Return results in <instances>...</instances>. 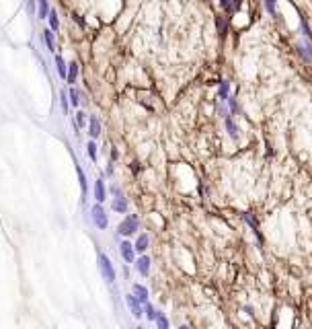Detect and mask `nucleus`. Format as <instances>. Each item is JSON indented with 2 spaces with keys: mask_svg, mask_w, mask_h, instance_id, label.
<instances>
[{
  "mask_svg": "<svg viewBox=\"0 0 312 329\" xmlns=\"http://www.w3.org/2000/svg\"><path fill=\"white\" fill-rule=\"evenodd\" d=\"M138 229H140V218H138V214H129V216H125V218L119 222V227H117V235L129 237V235H134V232H136Z\"/></svg>",
  "mask_w": 312,
  "mask_h": 329,
  "instance_id": "1",
  "label": "nucleus"
},
{
  "mask_svg": "<svg viewBox=\"0 0 312 329\" xmlns=\"http://www.w3.org/2000/svg\"><path fill=\"white\" fill-rule=\"evenodd\" d=\"M99 270L103 274V278H105L109 284H113L115 282V270H113V263H111V259L105 255V253H101L99 255Z\"/></svg>",
  "mask_w": 312,
  "mask_h": 329,
  "instance_id": "2",
  "label": "nucleus"
},
{
  "mask_svg": "<svg viewBox=\"0 0 312 329\" xmlns=\"http://www.w3.org/2000/svg\"><path fill=\"white\" fill-rule=\"evenodd\" d=\"M91 212H93V222L97 224V229L101 230H105L109 227V218H107V212H105V208H103L101 204H94L91 208Z\"/></svg>",
  "mask_w": 312,
  "mask_h": 329,
  "instance_id": "3",
  "label": "nucleus"
},
{
  "mask_svg": "<svg viewBox=\"0 0 312 329\" xmlns=\"http://www.w3.org/2000/svg\"><path fill=\"white\" fill-rule=\"evenodd\" d=\"M296 54L304 60V62L312 64V39L310 37H304L296 43Z\"/></svg>",
  "mask_w": 312,
  "mask_h": 329,
  "instance_id": "4",
  "label": "nucleus"
},
{
  "mask_svg": "<svg viewBox=\"0 0 312 329\" xmlns=\"http://www.w3.org/2000/svg\"><path fill=\"white\" fill-rule=\"evenodd\" d=\"M150 265H152V262H150L148 255H140L138 259H134V267H136V272L140 276H148L150 274Z\"/></svg>",
  "mask_w": 312,
  "mask_h": 329,
  "instance_id": "5",
  "label": "nucleus"
},
{
  "mask_svg": "<svg viewBox=\"0 0 312 329\" xmlns=\"http://www.w3.org/2000/svg\"><path fill=\"white\" fill-rule=\"evenodd\" d=\"M240 216H242V220H245V222L249 224V227H250V230H253V235H255V239H257V243H259V245H263V237H261V230H259L257 220H255L249 212H242Z\"/></svg>",
  "mask_w": 312,
  "mask_h": 329,
  "instance_id": "6",
  "label": "nucleus"
},
{
  "mask_svg": "<svg viewBox=\"0 0 312 329\" xmlns=\"http://www.w3.org/2000/svg\"><path fill=\"white\" fill-rule=\"evenodd\" d=\"M125 300H127V307H129V311H132V315H134L136 319H140V317L144 315V307H142V302L138 300V298L134 296V294H127Z\"/></svg>",
  "mask_w": 312,
  "mask_h": 329,
  "instance_id": "7",
  "label": "nucleus"
},
{
  "mask_svg": "<svg viewBox=\"0 0 312 329\" xmlns=\"http://www.w3.org/2000/svg\"><path fill=\"white\" fill-rule=\"evenodd\" d=\"M224 126H226V132H228V136L232 138L234 142L240 138V134H238V126H236V122H234V117L228 114V115H224Z\"/></svg>",
  "mask_w": 312,
  "mask_h": 329,
  "instance_id": "8",
  "label": "nucleus"
},
{
  "mask_svg": "<svg viewBox=\"0 0 312 329\" xmlns=\"http://www.w3.org/2000/svg\"><path fill=\"white\" fill-rule=\"evenodd\" d=\"M119 253H121V257H124L127 263H134V259H136V249H134L132 243L124 241V243L119 245Z\"/></svg>",
  "mask_w": 312,
  "mask_h": 329,
  "instance_id": "9",
  "label": "nucleus"
},
{
  "mask_svg": "<svg viewBox=\"0 0 312 329\" xmlns=\"http://www.w3.org/2000/svg\"><path fill=\"white\" fill-rule=\"evenodd\" d=\"M94 197H97L99 204H103V202L107 200V189H105V181H103V179L94 181Z\"/></svg>",
  "mask_w": 312,
  "mask_h": 329,
  "instance_id": "10",
  "label": "nucleus"
},
{
  "mask_svg": "<svg viewBox=\"0 0 312 329\" xmlns=\"http://www.w3.org/2000/svg\"><path fill=\"white\" fill-rule=\"evenodd\" d=\"M111 208H113L115 212L124 214V212L127 210V200H125V196H124V194H117V196L113 197V202H111Z\"/></svg>",
  "mask_w": 312,
  "mask_h": 329,
  "instance_id": "11",
  "label": "nucleus"
},
{
  "mask_svg": "<svg viewBox=\"0 0 312 329\" xmlns=\"http://www.w3.org/2000/svg\"><path fill=\"white\" fill-rule=\"evenodd\" d=\"M150 247V237L146 235V232H142V235H138V239H136V243H134V249L138 251V253H144L146 249Z\"/></svg>",
  "mask_w": 312,
  "mask_h": 329,
  "instance_id": "12",
  "label": "nucleus"
},
{
  "mask_svg": "<svg viewBox=\"0 0 312 329\" xmlns=\"http://www.w3.org/2000/svg\"><path fill=\"white\" fill-rule=\"evenodd\" d=\"M89 136L91 138H99L101 136V122H99L97 115L89 117Z\"/></svg>",
  "mask_w": 312,
  "mask_h": 329,
  "instance_id": "13",
  "label": "nucleus"
},
{
  "mask_svg": "<svg viewBox=\"0 0 312 329\" xmlns=\"http://www.w3.org/2000/svg\"><path fill=\"white\" fill-rule=\"evenodd\" d=\"M134 296L138 298V300H140L142 302V305H144V302H148V288H146V286H140V284H134Z\"/></svg>",
  "mask_w": 312,
  "mask_h": 329,
  "instance_id": "14",
  "label": "nucleus"
},
{
  "mask_svg": "<svg viewBox=\"0 0 312 329\" xmlns=\"http://www.w3.org/2000/svg\"><path fill=\"white\" fill-rule=\"evenodd\" d=\"M76 79H78V64L70 62V64H68V68H66V81L70 82V84H74Z\"/></svg>",
  "mask_w": 312,
  "mask_h": 329,
  "instance_id": "15",
  "label": "nucleus"
},
{
  "mask_svg": "<svg viewBox=\"0 0 312 329\" xmlns=\"http://www.w3.org/2000/svg\"><path fill=\"white\" fill-rule=\"evenodd\" d=\"M220 4L226 13H236L240 8V0H220Z\"/></svg>",
  "mask_w": 312,
  "mask_h": 329,
  "instance_id": "16",
  "label": "nucleus"
},
{
  "mask_svg": "<svg viewBox=\"0 0 312 329\" xmlns=\"http://www.w3.org/2000/svg\"><path fill=\"white\" fill-rule=\"evenodd\" d=\"M43 39H46V46L49 51H56V39H54V31L51 29H46L43 31Z\"/></svg>",
  "mask_w": 312,
  "mask_h": 329,
  "instance_id": "17",
  "label": "nucleus"
},
{
  "mask_svg": "<svg viewBox=\"0 0 312 329\" xmlns=\"http://www.w3.org/2000/svg\"><path fill=\"white\" fill-rule=\"evenodd\" d=\"M263 6L273 19H280V15H277V0H263Z\"/></svg>",
  "mask_w": 312,
  "mask_h": 329,
  "instance_id": "18",
  "label": "nucleus"
},
{
  "mask_svg": "<svg viewBox=\"0 0 312 329\" xmlns=\"http://www.w3.org/2000/svg\"><path fill=\"white\" fill-rule=\"evenodd\" d=\"M37 15H39V19H47V15H49L47 0H37Z\"/></svg>",
  "mask_w": 312,
  "mask_h": 329,
  "instance_id": "19",
  "label": "nucleus"
},
{
  "mask_svg": "<svg viewBox=\"0 0 312 329\" xmlns=\"http://www.w3.org/2000/svg\"><path fill=\"white\" fill-rule=\"evenodd\" d=\"M228 95H230V82H228V81H220V89H218L220 101H226Z\"/></svg>",
  "mask_w": 312,
  "mask_h": 329,
  "instance_id": "20",
  "label": "nucleus"
},
{
  "mask_svg": "<svg viewBox=\"0 0 312 329\" xmlns=\"http://www.w3.org/2000/svg\"><path fill=\"white\" fill-rule=\"evenodd\" d=\"M47 21H49V29H51V31H58V29H60V16H58L56 11H51V8H49Z\"/></svg>",
  "mask_w": 312,
  "mask_h": 329,
  "instance_id": "21",
  "label": "nucleus"
},
{
  "mask_svg": "<svg viewBox=\"0 0 312 329\" xmlns=\"http://www.w3.org/2000/svg\"><path fill=\"white\" fill-rule=\"evenodd\" d=\"M76 173H78V181H80V192H82V196H86V194H89V183H86L84 171L80 167H76Z\"/></svg>",
  "mask_w": 312,
  "mask_h": 329,
  "instance_id": "22",
  "label": "nucleus"
},
{
  "mask_svg": "<svg viewBox=\"0 0 312 329\" xmlns=\"http://www.w3.org/2000/svg\"><path fill=\"white\" fill-rule=\"evenodd\" d=\"M224 103H226V105H228V114H230V115H236L238 111H240V107H238L236 99H234V97H230V95H228V99L224 101Z\"/></svg>",
  "mask_w": 312,
  "mask_h": 329,
  "instance_id": "23",
  "label": "nucleus"
},
{
  "mask_svg": "<svg viewBox=\"0 0 312 329\" xmlns=\"http://www.w3.org/2000/svg\"><path fill=\"white\" fill-rule=\"evenodd\" d=\"M144 313H146V317H148L150 321H154V319L158 317V311H156L150 302H144Z\"/></svg>",
  "mask_w": 312,
  "mask_h": 329,
  "instance_id": "24",
  "label": "nucleus"
},
{
  "mask_svg": "<svg viewBox=\"0 0 312 329\" xmlns=\"http://www.w3.org/2000/svg\"><path fill=\"white\" fill-rule=\"evenodd\" d=\"M68 99H70V103H72L74 107H78V105H80V93H78V91L74 89V86H72L70 91H68Z\"/></svg>",
  "mask_w": 312,
  "mask_h": 329,
  "instance_id": "25",
  "label": "nucleus"
},
{
  "mask_svg": "<svg viewBox=\"0 0 312 329\" xmlns=\"http://www.w3.org/2000/svg\"><path fill=\"white\" fill-rule=\"evenodd\" d=\"M56 66H58L60 76H62V79H66V68H68V64L64 62V58H62V56H56Z\"/></svg>",
  "mask_w": 312,
  "mask_h": 329,
  "instance_id": "26",
  "label": "nucleus"
},
{
  "mask_svg": "<svg viewBox=\"0 0 312 329\" xmlns=\"http://www.w3.org/2000/svg\"><path fill=\"white\" fill-rule=\"evenodd\" d=\"M300 33H302V37H310V35H312V31H310V27H308V23H306L304 16L300 19Z\"/></svg>",
  "mask_w": 312,
  "mask_h": 329,
  "instance_id": "27",
  "label": "nucleus"
},
{
  "mask_svg": "<svg viewBox=\"0 0 312 329\" xmlns=\"http://www.w3.org/2000/svg\"><path fill=\"white\" fill-rule=\"evenodd\" d=\"M86 154H89L93 161H97V144H94V142H89V144H86Z\"/></svg>",
  "mask_w": 312,
  "mask_h": 329,
  "instance_id": "28",
  "label": "nucleus"
},
{
  "mask_svg": "<svg viewBox=\"0 0 312 329\" xmlns=\"http://www.w3.org/2000/svg\"><path fill=\"white\" fill-rule=\"evenodd\" d=\"M154 321H156V325H158L160 329H169V319L164 317V315H160V313H158V317H156Z\"/></svg>",
  "mask_w": 312,
  "mask_h": 329,
  "instance_id": "29",
  "label": "nucleus"
},
{
  "mask_svg": "<svg viewBox=\"0 0 312 329\" xmlns=\"http://www.w3.org/2000/svg\"><path fill=\"white\" fill-rule=\"evenodd\" d=\"M84 124H86V114L78 111V114H76V128H82Z\"/></svg>",
  "mask_w": 312,
  "mask_h": 329,
  "instance_id": "30",
  "label": "nucleus"
},
{
  "mask_svg": "<svg viewBox=\"0 0 312 329\" xmlns=\"http://www.w3.org/2000/svg\"><path fill=\"white\" fill-rule=\"evenodd\" d=\"M60 97H62V107H64V111H68V93H62Z\"/></svg>",
  "mask_w": 312,
  "mask_h": 329,
  "instance_id": "31",
  "label": "nucleus"
},
{
  "mask_svg": "<svg viewBox=\"0 0 312 329\" xmlns=\"http://www.w3.org/2000/svg\"><path fill=\"white\" fill-rule=\"evenodd\" d=\"M245 313H247V315H250V317H255V311H253V307H250V305H247V307H245Z\"/></svg>",
  "mask_w": 312,
  "mask_h": 329,
  "instance_id": "32",
  "label": "nucleus"
},
{
  "mask_svg": "<svg viewBox=\"0 0 312 329\" xmlns=\"http://www.w3.org/2000/svg\"><path fill=\"white\" fill-rule=\"evenodd\" d=\"M27 6H29L31 13H35V0H27Z\"/></svg>",
  "mask_w": 312,
  "mask_h": 329,
  "instance_id": "33",
  "label": "nucleus"
}]
</instances>
